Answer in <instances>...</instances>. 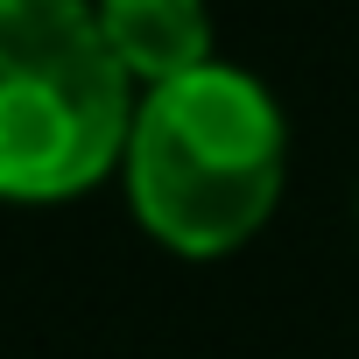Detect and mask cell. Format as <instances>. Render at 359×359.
<instances>
[{"label": "cell", "instance_id": "obj_1", "mask_svg": "<svg viewBox=\"0 0 359 359\" xmlns=\"http://www.w3.org/2000/svg\"><path fill=\"white\" fill-rule=\"evenodd\" d=\"M120 184L141 233L184 261L247 247L289 184V120L275 92L240 64H205L141 92Z\"/></svg>", "mask_w": 359, "mask_h": 359}, {"label": "cell", "instance_id": "obj_2", "mask_svg": "<svg viewBox=\"0 0 359 359\" xmlns=\"http://www.w3.org/2000/svg\"><path fill=\"white\" fill-rule=\"evenodd\" d=\"M134 106L92 0H0V198L64 205L106 184Z\"/></svg>", "mask_w": 359, "mask_h": 359}, {"label": "cell", "instance_id": "obj_3", "mask_svg": "<svg viewBox=\"0 0 359 359\" xmlns=\"http://www.w3.org/2000/svg\"><path fill=\"white\" fill-rule=\"evenodd\" d=\"M92 15L106 29V50L120 57V71L141 92L212 64V8L205 0H92Z\"/></svg>", "mask_w": 359, "mask_h": 359}, {"label": "cell", "instance_id": "obj_4", "mask_svg": "<svg viewBox=\"0 0 359 359\" xmlns=\"http://www.w3.org/2000/svg\"><path fill=\"white\" fill-rule=\"evenodd\" d=\"M352 212H359V198H352Z\"/></svg>", "mask_w": 359, "mask_h": 359}]
</instances>
